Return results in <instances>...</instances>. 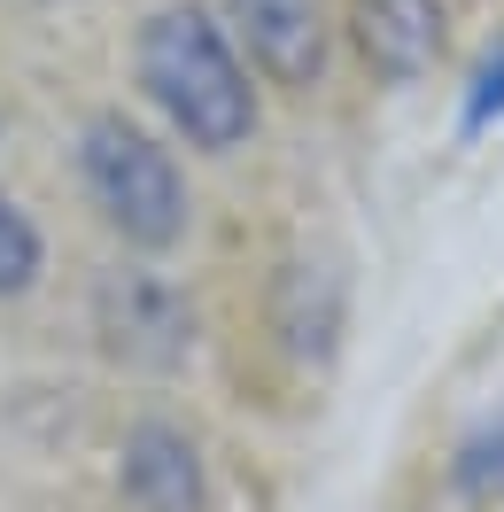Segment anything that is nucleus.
<instances>
[{"mask_svg":"<svg viewBox=\"0 0 504 512\" xmlns=\"http://www.w3.org/2000/svg\"><path fill=\"white\" fill-rule=\"evenodd\" d=\"M132 78H140V94L156 101V117L187 140L194 156L249 148L256 86H249V63H241L233 32L210 8H194V0L156 8L140 24V39H132Z\"/></svg>","mask_w":504,"mask_h":512,"instance_id":"obj_1","label":"nucleus"},{"mask_svg":"<svg viewBox=\"0 0 504 512\" xmlns=\"http://www.w3.org/2000/svg\"><path fill=\"white\" fill-rule=\"evenodd\" d=\"M78 179H86V202L101 210V225L140 256L179 249L194 202H187V171L171 163L148 125H132L125 109H101L78 132Z\"/></svg>","mask_w":504,"mask_h":512,"instance_id":"obj_2","label":"nucleus"},{"mask_svg":"<svg viewBox=\"0 0 504 512\" xmlns=\"http://www.w3.org/2000/svg\"><path fill=\"white\" fill-rule=\"evenodd\" d=\"M94 326L109 342V357L148 365V373H171L194 350V303L163 272H148V264H117L94 288Z\"/></svg>","mask_w":504,"mask_h":512,"instance_id":"obj_3","label":"nucleus"},{"mask_svg":"<svg viewBox=\"0 0 504 512\" xmlns=\"http://www.w3.org/2000/svg\"><path fill=\"white\" fill-rule=\"evenodd\" d=\"M225 32L241 47V63L287 94H311L326 78V8L318 0H225Z\"/></svg>","mask_w":504,"mask_h":512,"instance_id":"obj_4","label":"nucleus"},{"mask_svg":"<svg viewBox=\"0 0 504 512\" xmlns=\"http://www.w3.org/2000/svg\"><path fill=\"white\" fill-rule=\"evenodd\" d=\"M125 497L140 512H210L202 450H194L171 419H140L125 435Z\"/></svg>","mask_w":504,"mask_h":512,"instance_id":"obj_5","label":"nucleus"},{"mask_svg":"<svg viewBox=\"0 0 504 512\" xmlns=\"http://www.w3.org/2000/svg\"><path fill=\"white\" fill-rule=\"evenodd\" d=\"M357 47L380 78H419L442 47L435 0H357Z\"/></svg>","mask_w":504,"mask_h":512,"instance_id":"obj_6","label":"nucleus"},{"mask_svg":"<svg viewBox=\"0 0 504 512\" xmlns=\"http://www.w3.org/2000/svg\"><path fill=\"white\" fill-rule=\"evenodd\" d=\"M39 272H47V241H39L32 210L0 194V303H8V295H32Z\"/></svg>","mask_w":504,"mask_h":512,"instance_id":"obj_7","label":"nucleus"},{"mask_svg":"<svg viewBox=\"0 0 504 512\" xmlns=\"http://www.w3.org/2000/svg\"><path fill=\"white\" fill-rule=\"evenodd\" d=\"M489 117H504V39L481 55V70H473V86H466V125L481 132Z\"/></svg>","mask_w":504,"mask_h":512,"instance_id":"obj_8","label":"nucleus"}]
</instances>
